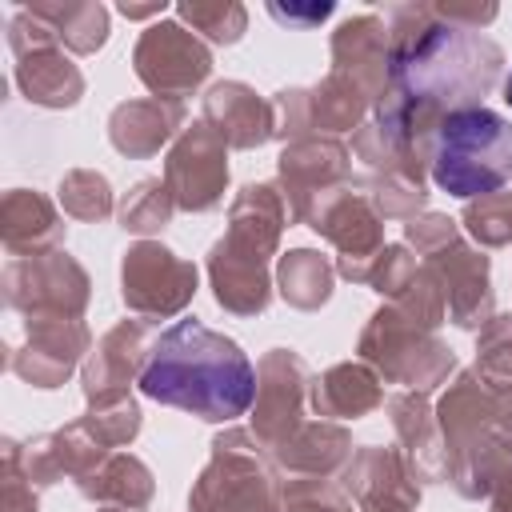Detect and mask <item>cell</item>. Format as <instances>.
I'll return each instance as SVG.
<instances>
[{
  "label": "cell",
  "mask_w": 512,
  "mask_h": 512,
  "mask_svg": "<svg viewBox=\"0 0 512 512\" xmlns=\"http://www.w3.org/2000/svg\"><path fill=\"white\" fill-rule=\"evenodd\" d=\"M140 392L168 408L192 412L200 420H236L256 400V372L248 352L208 324L184 316L160 332L144 368Z\"/></svg>",
  "instance_id": "obj_1"
},
{
  "label": "cell",
  "mask_w": 512,
  "mask_h": 512,
  "mask_svg": "<svg viewBox=\"0 0 512 512\" xmlns=\"http://www.w3.org/2000/svg\"><path fill=\"white\" fill-rule=\"evenodd\" d=\"M432 180L460 200L504 188L512 180V120L484 104L448 112L436 132Z\"/></svg>",
  "instance_id": "obj_2"
},
{
  "label": "cell",
  "mask_w": 512,
  "mask_h": 512,
  "mask_svg": "<svg viewBox=\"0 0 512 512\" xmlns=\"http://www.w3.org/2000/svg\"><path fill=\"white\" fill-rule=\"evenodd\" d=\"M504 100H508V108H512V72H508V80H504Z\"/></svg>",
  "instance_id": "obj_3"
}]
</instances>
